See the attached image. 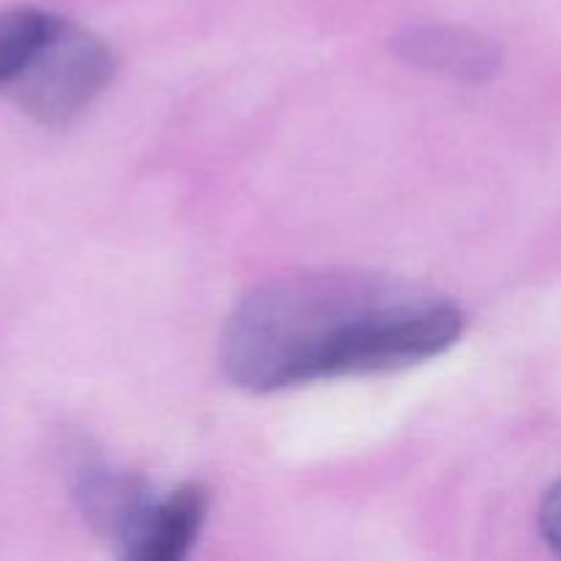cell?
Here are the masks:
<instances>
[{"mask_svg":"<svg viewBox=\"0 0 561 561\" xmlns=\"http://www.w3.org/2000/svg\"><path fill=\"white\" fill-rule=\"evenodd\" d=\"M115 75V58L93 33L60 20L5 96L38 124H66L80 115Z\"/></svg>","mask_w":561,"mask_h":561,"instance_id":"obj_2","label":"cell"},{"mask_svg":"<svg viewBox=\"0 0 561 561\" xmlns=\"http://www.w3.org/2000/svg\"><path fill=\"white\" fill-rule=\"evenodd\" d=\"M398 55L427 71H442L455 80L482 82L496 75L502 53L491 38L466 27L427 25L403 33L394 44Z\"/></svg>","mask_w":561,"mask_h":561,"instance_id":"obj_5","label":"cell"},{"mask_svg":"<svg viewBox=\"0 0 561 561\" xmlns=\"http://www.w3.org/2000/svg\"><path fill=\"white\" fill-rule=\"evenodd\" d=\"M208 507L211 496L203 485H184L162 502H151L121 546V553L135 561L184 559L206 524Z\"/></svg>","mask_w":561,"mask_h":561,"instance_id":"obj_3","label":"cell"},{"mask_svg":"<svg viewBox=\"0 0 561 561\" xmlns=\"http://www.w3.org/2000/svg\"><path fill=\"white\" fill-rule=\"evenodd\" d=\"M400 285L367 274H305L247 294L222 340L225 370L250 392H277L332 378L351 329Z\"/></svg>","mask_w":561,"mask_h":561,"instance_id":"obj_1","label":"cell"},{"mask_svg":"<svg viewBox=\"0 0 561 561\" xmlns=\"http://www.w3.org/2000/svg\"><path fill=\"white\" fill-rule=\"evenodd\" d=\"M58 16L42 9L0 11V91L22 75L53 33Z\"/></svg>","mask_w":561,"mask_h":561,"instance_id":"obj_6","label":"cell"},{"mask_svg":"<svg viewBox=\"0 0 561 561\" xmlns=\"http://www.w3.org/2000/svg\"><path fill=\"white\" fill-rule=\"evenodd\" d=\"M540 531L548 546L561 553V482L551 488L540 507Z\"/></svg>","mask_w":561,"mask_h":561,"instance_id":"obj_7","label":"cell"},{"mask_svg":"<svg viewBox=\"0 0 561 561\" xmlns=\"http://www.w3.org/2000/svg\"><path fill=\"white\" fill-rule=\"evenodd\" d=\"M75 502L82 518L113 542L124 546L137 520L151 507L146 482L104 463H80L75 471Z\"/></svg>","mask_w":561,"mask_h":561,"instance_id":"obj_4","label":"cell"}]
</instances>
